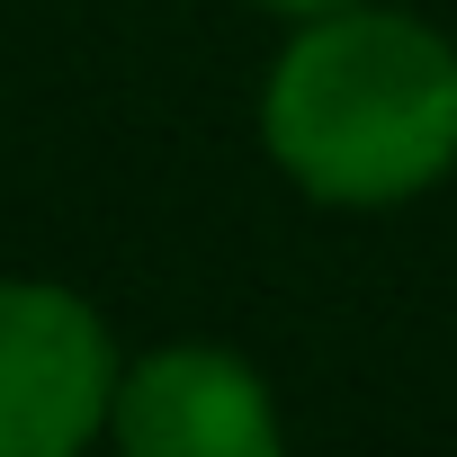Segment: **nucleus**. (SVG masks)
Masks as SVG:
<instances>
[{"label": "nucleus", "mask_w": 457, "mask_h": 457, "mask_svg": "<svg viewBox=\"0 0 457 457\" xmlns=\"http://www.w3.org/2000/svg\"><path fill=\"white\" fill-rule=\"evenodd\" d=\"M261 153L296 197L341 215L430 197L457 170V46L377 0L296 19L261 72Z\"/></svg>", "instance_id": "1"}, {"label": "nucleus", "mask_w": 457, "mask_h": 457, "mask_svg": "<svg viewBox=\"0 0 457 457\" xmlns=\"http://www.w3.org/2000/svg\"><path fill=\"white\" fill-rule=\"evenodd\" d=\"M117 332L63 278L0 270V457H81L117 412Z\"/></svg>", "instance_id": "2"}, {"label": "nucleus", "mask_w": 457, "mask_h": 457, "mask_svg": "<svg viewBox=\"0 0 457 457\" xmlns=\"http://www.w3.org/2000/svg\"><path fill=\"white\" fill-rule=\"evenodd\" d=\"M108 439L126 457H270L287 439L270 377L224 341H162L135 350L117 377Z\"/></svg>", "instance_id": "3"}, {"label": "nucleus", "mask_w": 457, "mask_h": 457, "mask_svg": "<svg viewBox=\"0 0 457 457\" xmlns=\"http://www.w3.org/2000/svg\"><path fill=\"white\" fill-rule=\"evenodd\" d=\"M252 10H278V19H323V10H350V0H252Z\"/></svg>", "instance_id": "4"}]
</instances>
